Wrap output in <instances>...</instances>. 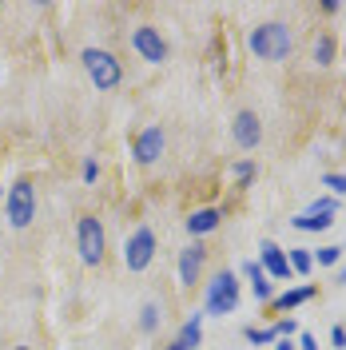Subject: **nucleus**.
Segmentation results:
<instances>
[{
    "label": "nucleus",
    "instance_id": "nucleus-1",
    "mask_svg": "<svg viewBox=\"0 0 346 350\" xmlns=\"http://www.w3.org/2000/svg\"><path fill=\"white\" fill-rule=\"evenodd\" d=\"M247 48H251V56L263 60V64H282V60H291L295 36H291V28L282 21H263L247 32Z\"/></svg>",
    "mask_w": 346,
    "mask_h": 350
},
{
    "label": "nucleus",
    "instance_id": "nucleus-2",
    "mask_svg": "<svg viewBox=\"0 0 346 350\" xmlns=\"http://www.w3.org/2000/svg\"><path fill=\"white\" fill-rule=\"evenodd\" d=\"M239 295H243V283H239L235 271H215L211 283H207V295H203V319H207V314H215V319L235 314Z\"/></svg>",
    "mask_w": 346,
    "mask_h": 350
},
{
    "label": "nucleus",
    "instance_id": "nucleus-3",
    "mask_svg": "<svg viewBox=\"0 0 346 350\" xmlns=\"http://www.w3.org/2000/svg\"><path fill=\"white\" fill-rule=\"evenodd\" d=\"M80 64H84L88 80L96 84V92H116L124 84V64L116 60V52H108V48H84Z\"/></svg>",
    "mask_w": 346,
    "mask_h": 350
},
{
    "label": "nucleus",
    "instance_id": "nucleus-4",
    "mask_svg": "<svg viewBox=\"0 0 346 350\" xmlns=\"http://www.w3.org/2000/svg\"><path fill=\"white\" fill-rule=\"evenodd\" d=\"M4 219H8L12 231L32 227V219H36V187H32V179H16L8 187V196H4Z\"/></svg>",
    "mask_w": 346,
    "mask_h": 350
},
{
    "label": "nucleus",
    "instance_id": "nucleus-5",
    "mask_svg": "<svg viewBox=\"0 0 346 350\" xmlns=\"http://www.w3.org/2000/svg\"><path fill=\"white\" fill-rule=\"evenodd\" d=\"M76 251L84 267H100L108 255V235H104V223L96 215H80L76 219Z\"/></svg>",
    "mask_w": 346,
    "mask_h": 350
},
{
    "label": "nucleus",
    "instance_id": "nucleus-6",
    "mask_svg": "<svg viewBox=\"0 0 346 350\" xmlns=\"http://www.w3.org/2000/svg\"><path fill=\"white\" fill-rule=\"evenodd\" d=\"M155 251H159L155 231L152 227H135L128 239H124V267L128 271H148L155 262Z\"/></svg>",
    "mask_w": 346,
    "mask_h": 350
},
{
    "label": "nucleus",
    "instance_id": "nucleus-7",
    "mask_svg": "<svg viewBox=\"0 0 346 350\" xmlns=\"http://www.w3.org/2000/svg\"><path fill=\"white\" fill-rule=\"evenodd\" d=\"M163 148H168V135H163V128H159V124H148V128H139L135 135H131V159H135L139 167H152V163H159Z\"/></svg>",
    "mask_w": 346,
    "mask_h": 350
},
{
    "label": "nucleus",
    "instance_id": "nucleus-8",
    "mask_svg": "<svg viewBox=\"0 0 346 350\" xmlns=\"http://www.w3.org/2000/svg\"><path fill=\"white\" fill-rule=\"evenodd\" d=\"M131 52H135L144 64H163V60H168V40L159 36L155 24H135V28H131Z\"/></svg>",
    "mask_w": 346,
    "mask_h": 350
},
{
    "label": "nucleus",
    "instance_id": "nucleus-9",
    "mask_svg": "<svg viewBox=\"0 0 346 350\" xmlns=\"http://www.w3.org/2000/svg\"><path fill=\"white\" fill-rule=\"evenodd\" d=\"M334 211H338V199L334 196H323V199H315L306 211H299V215L291 219V227L295 231H330V223H334Z\"/></svg>",
    "mask_w": 346,
    "mask_h": 350
},
{
    "label": "nucleus",
    "instance_id": "nucleus-10",
    "mask_svg": "<svg viewBox=\"0 0 346 350\" xmlns=\"http://www.w3.org/2000/svg\"><path fill=\"white\" fill-rule=\"evenodd\" d=\"M259 267L267 271L271 283H291V279H295V271H291V262H287V251L271 239L259 243Z\"/></svg>",
    "mask_w": 346,
    "mask_h": 350
},
{
    "label": "nucleus",
    "instance_id": "nucleus-11",
    "mask_svg": "<svg viewBox=\"0 0 346 350\" xmlns=\"http://www.w3.org/2000/svg\"><path fill=\"white\" fill-rule=\"evenodd\" d=\"M231 139H235L243 152H255L263 144V120L251 108H243L235 120H231Z\"/></svg>",
    "mask_w": 346,
    "mask_h": 350
},
{
    "label": "nucleus",
    "instance_id": "nucleus-12",
    "mask_svg": "<svg viewBox=\"0 0 346 350\" xmlns=\"http://www.w3.org/2000/svg\"><path fill=\"white\" fill-rule=\"evenodd\" d=\"M203 262H207V247L203 243H187L179 251V262H175V275H179V286H195L199 275H203Z\"/></svg>",
    "mask_w": 346,
    "mask_h": 350
},
{
    "label": "nucleus",
    "instance_id": "nucleus-13",
    "mask_svg": "<svg viewBox=\"0 0 346 350\" xmlns=\"http://www.w3.org/2000/svg\"><path fill=\"white\" fill-rule=\"evenodd\" d=\"M315 295H319V286H315V283H303V286H287V291H282V295H275V299H271L267 306H271L275 314H291V310H299L303 303H310Z\"/></svg>",
    "mask_w": 346,
    "mask_h": 350
},
{
    "label": "nucleus",
    "instance_id": "nucleus-14",
    "mask_svg": "<svg viewBox=\"0 0 346 350\" xmlns=\"http://www.w3.org/2000/svg\"><path fill=\"white\" fill-rule=\"evenodd\" d=\"M219 223H223V211H219V207H199V211H191V215L183 219V227H187V235H191L195 243L207 239L211 231H219Z\"/></svg>",
    "mask_w": 346,
    "mask_h": 350
},
{
    "label": "nucleus",
    "instance_id": "nucleus-15",
    "mask_svg": "<svg viewBox=\"0 0 346 350\" xmlns=\"http://www.w3.org/2000/svg\"><path fill=\"white\" fill-rule=\"evenodd\" d=\"M243 279H247V286H251L255 303H271V299H275V283L267 279V271L259 267V259H247V262H243Z\"/></svg>",
    "mask_w": 346,
    "mask_h": 350
},
{
    "label": "nucleus",
    "instance_id": "nucleus-16",
    "mask_svg": "<svg viewBox=\"0 0 346 350\" xmlns=\"http://www.w3.org/2000/svg\"><path fill=\"white\" fill-rule=\"evenodd\" d=\"M199 342H203V310H195V314L183 323V327H179V334H175L163 350H199Z\"/></svg>",
    "mask_w": 346,
    "mask_h": 350
},
{
    "label": "nucleus",
    "instance_id": "nucleus-17",
    "mask_svg": "<svg viewBox=\"0 0 346 350\" xmlns=\"http://www.w3.org/2000/svg\"><path fill=\"white\" fill-rule=\"evenodd\" d=\"M334 52H338V48H334V36H330V32H319L315 44H310V60H315V68H330L334 64Z\"/></svg>",
    "mask_w": 346,
    "mask_h": 350
},
{
    "label": "nucleus",
    "instance_id": "nucleus-18",
    "mask_svg": "<svg viewBox=\"0 0 346 350\" xmlns=\"http://www.w3.org/2000/svg\"><path fill=\"white\" fill-rule=\"evenodd\" d=\"M159 323H163V306L159 303H144L139 306V330H144V334H155Z\"/></svg>",
    "mask_w": 346,
    "mask_h": 350
},
{
    "label": "nucleus",
    "instance_id": "nucleus-19",
    "mask_svg": "<svg viewBox=\"0 0 346 350\" xmlns=\"http://www.w3.org/2000/svg\"><path fill=\"white\" fill-rule=\"evenodd\" d=\"M231 175H235V187H251L255 175H259V167H255V159H235V163H231Z\"/></svg>",
    "mask_w": 346,
    "mask_h": 350
},
{
    "label": "nucleus",
    "instance_id": "nucleus-20",
    "mask_svg": "<svg viewBox=\"0 0 346 350\" xmlns=\"http://www.w3.org/2000/svg\"><path fill=\"white\" fill-rule=\"evenodd\" d=\"M310 255H315V262H319V267H338V262H343V255H346V247H343V243H326V247L310 251Z\"/></svg>",
    "mask_w": 346,
    "mask_h": 350
},
{
    "label": "nucleus",
    "instance_id": "nucleus-21",
    "mask_svg": "<svg viewBox=\"0 0 346 350\" xmlns=\"http://www.w3.org/2000/svg\"><path fill=\"white\" fill-rule=\"evenodd\" d=\"M287 262H291V271H295V275H310L315 255H310L306 247H291V251H287Z\"/></svg>",
    "mask_w": 346,
    "mask_h": 350
},
{
    "label": "nucleus",
    "instance_id": "nucleus-22",
    "mask_svg": "<svg viewBox=\"0 0 346 350\" xmlns=\"http://www.w3.org/2000/svg\"><path fill=\"white\" fill-rule=\"evenodd\" d=\"M243 338H247L251 347H275L279 334H275V327H247L243 330Z\"/></svg>",
    "mask_w": 346,
    "mask_h": 350
},
{
    "label": "nucleus",
    "instance_id": "nucleus-23",
    "mask_svg": "<svg viewBox=\"0 0 346 350\" xmlns=\"http://www.w3.org/2000/svg\"><path fill=\"white\" fill-rule=\"evenodd\" d=\"M323 183L334 191V196H346V175H338V172H326L323 175Z\"/></svg>",
    "mask_w": 346,
    "mask_h": 350
},
{
    "label": "nucleus",
    "instance_id": "nucleus-24",
    "mask_svg": "<svg viewBox=\"0 0 346 350\" xmlns=\"http://www.w3.org/2000/svg\"><path fill=\"white\" fill-rule=\"evenodd\" d=\"M80 179H84V183H96V179H100V163H96L92 155L80 163Z\"/></svg>",
    "mask_w": 346,
    "mask_h": 350
},
{
    "label": "nucleus",
    "instance_id": "nucleus-25",
    "mask_svg": "<svg viewBox=\"0 0 346 350\" xmlns=\"http://www.w3.org/2000/svg\"><path fill=\"white\" fill-rule=\"evenodd\" d=\"M295 330H299V323H295L291 314H287V319H275V334H279V338H291Z\"/></svg>",
    "mask_w": 346,
    "mask_h": 350
},
{
    "label": "nucleus",
    "instance_id": "nucleus-26",
    "mask_svg": "<svg viewBox=\"0 0 346 350\" xmlns=\"http://www.w3.org/2000/svg\"><path fill=\"white\" fill-rule=\"evenodd\" d=\"M330 347L346 350V330H343V327H330Z\"/></svg>",
    "mask_w": 346,
    "mask_h": 350
},
{
    "label": "nucleus",
    "instance_id": "nucleus-27",
    "mask_svg": "<svg viewBox=\"0 0 346 350\" xmlns=\"http://www.w3.org/2000/svg\"><path fill=\"white\" fill-rule=\"evenodd\" d=\"M299 350H319V338L315 334H299V342H295Z\"/></svg>",
    "mask_w": 346,
    "mask_h": 350
},
{
    "label": "nucleus",
    "instance_id": "nucleus-28",
    "mask_svg": "<svg viewBox=\"0 0 346 350\" xmlns=\"http://www.w3.org/2000/svg\"><path fill=\"white\" fill-rule=\"evenodd\" d=\"M323 12H326V16H338V12H343V4H334V0H326V4H323Z\"/></svg>",
    "mask_w": 346,
    "mask_h": 350
},
{
    "label": "nucleus",
    "instance_id": "nucleus-29",
    "mask_svg": "<svg viewBox=\"0 0 346 350\" xmlns=\"http://www.w3.org/2000/svg\"><path fill=\"white\" fill-rule=\"evenodd\" d=\"M275 350H299V347H295L291 338H275Z\"/></svg>",
    "mask_w": 346,
    "mask_h": 350
},
{
    "label": "nucleus",
    "instance_id": "nucleus-30",
    "mask_svg": "<svg viewBox=\"0 0 346 350\" xmlns=\"http://www.w3.org/2000/svg\"><path fill=\"white\" fill-rule=\"evenodd\" d=\"M8 350H32V347H28V342H16V347H8Z\"/></svg>",
    "mask_w": 346,
    "mask_h": 350
},
{
    "label": "nucleus",
    "instance_id": "nucleus-31",
    "mask_svg": "<svg viewBox=\"0 0 346 350\" xmlns=\"http://www.w3.org/2000/svg\"><path fill=\"white\" fill-rule=\"evenodd\" d=\"M338 283H346V267H343V271H338Z\"/></svg>",
    "mask_w": 346,
    "mask_h": 350
}]
</instances>
